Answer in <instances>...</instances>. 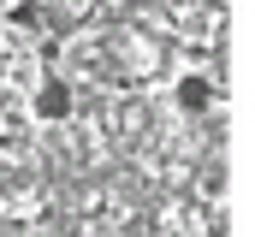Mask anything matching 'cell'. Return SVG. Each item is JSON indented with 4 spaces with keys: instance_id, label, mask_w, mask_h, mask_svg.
I'll return each instance as SVG.
<instances>
[{
    "instance_id": "cell-1",
    "label": "cell",
    "mask_w": 255,
    "mask_h": 237,
    "mask_svg": "<svg viewBox=\"0 0 255 237\" xmlns=\"http://www.w3.org/2000/svg\"><path fill=\"white\" fill-rule=\"evenodd\" d=\"M30 113H36V118H48V124H54V118H71V89H65L60 77H48V83L36 89V101H30Z\"/></svg>"
},
{
    "instance_id": "cell-2",
    "label": "cell",
    "mask_w": 255,
    "mask_h": 237,
    "mask_svg": "<svg viewBox=\"0 0 255 237\" xmlns=\"http://www.w3.org/2000/svg\"><path fill=\"white\" fill-rule=\"evenodd\" d=\"M172 95H178V107H184V113H202V107L214 101V83H208V77H184Z\"/></svg>"
},
{
    "instance_id": "cell-3",
    "label": "cell",
    "mask_w": 255,
    "mask_h": 237,
    "mask_svg": "<svg viewBox=\"0 0 255 237\" xmlns=\"http://www.w3.org/2000/svg\"><path fill=\"white\" fill-rule=\"evenodd\" d=\"M6 18H12V24H18V30H42V18H48V12H42V6H36V0H24V6H12V12H6Z\"/></svg>"
}]
</instances>
